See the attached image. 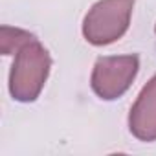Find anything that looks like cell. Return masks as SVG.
Instances as JSON below:
<instances>
[{"mask_svg": "<svg viewBox=\"0 0 156 156\" xmlns=\"http://www.w3.org/2000/svg\"><path fill=\"white\" fill-rule=\"evenodd\" d=\"M51 68V57L37 37L15 51L9 73V92L20 103H31L39 98Z\"/></svg>", "mask_w": 156, "mask_h": 156, "instance_id": "6da1fadb", "label": "cell"}, {"mask_svg": "<svg viewBox=\"0 0 156 156\" xmlns=\"http://www.w3.org/2000/svg\"><path fill=\"white\" fill-rule=\"evenodd\" d=\"M134 0H99L87 13L83 35L94 46H107L125 35L130 24Z\"/></svg>", "mask_w": 156, "mask_h": 156, "instance_id": "7a4b0ae2", "label": "cell"}, {"mask_svg": "<svg viewBox=\"0 0 156 156\" xmlns=\"http://www.w3.org/2000/svg\"><path fill=\"white\" fill-rule=\"evenodd\" d=\"M140 68L138 55H116V57H99L92 72V90L98 98L112 101L121 98Z\"/></svg>", "mask_w": 156, "mask_h": 156, "instance_id": "3957f363", "label": "cell"}, {"mask_svg": "<svg viewBox=\"0 0 156 156\" xmlns=\"http://www.w3.org/2000/svg\"><path fill=\"white\" fill-rule=\"evenodd\" d=\"M129 129L140 141H156V75L134 101L129 114Z\"/></svg>", "mask_w": 156, "mask_h": 156, "instance_id": "277c9868", "label": "cell"}, {"mask_svg": "<svg viewBox=\"0 0 156 156\" xmlns=\"http://www.w3.org/2000/svg\"><path fill=\"white\" fill-rule=\"evenodd\" d=\"M35 35H31L26 30L2 26V28H0V51H2L4 55H13L22 44H26Z\"/></svg>", "mask_w": 156, "mask_h": 156, "instance_id": "5b68a950", "label": "cell"}, {"mask_svg": "<svg viewBox=\"0 0 156 156\" xmlns=\"http://www.w3.org/2000/svg\"><path fill=\"white\" fill-rule=\"evenodd\" d=\"M154 30H156V28H154Z\"/></svg>", "mask_w": 156, "mask_h": 156, "instance_id": "8992f818", "label": "cell"}]
</instances>
